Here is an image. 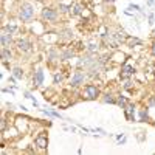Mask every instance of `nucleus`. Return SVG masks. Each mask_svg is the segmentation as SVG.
I'll list each match as a JSON object with an SVG mask.
<instances>
[{"mask_svg": "<svg viewBox=\"0 0 155 155\" xmlns=\"http://www.w3.org/2000/svg\"><path fill=\"white\" fill-rule=\"evenodd\" d=\"M6 30H8L9 33H14V31H16V26H6Z\"/></svg>", "mask_w": 155, "mask_h": 155, "instance_id": "nucleus-20", "label": "nucleus"}, {"mask_svg": "<svg viewBox=\"0 0 155 155\" xmlns=\"http://www.w3.org/2000/svg\"><path fill=\"white\" fill-rule=\"evenodd\" d=\"M82 81H84V75L81 72H76L75 76H73V79H72V87H78Z\"/></svg>", "mask_w": 155, "mask_h": 155, "instance_id": "nucleus-5", "label": "nucleus"}, {"mask_svg": "<svg viewBox=\"0 0 155 155\" xmlns=\"http://www.w3.org/2000/svg\"><path fill=\"white\" fill-rule=\"evenodd\" d=\"M124 112H126V118H127L129 121H133V107L132 105H126Z\"/></svg>", "mask_w": 155, "mask_h": 155, "instance_id": "nucleus-9", "label": "nucleus"}, {"mask_svg": "<svg viewBox=\"0 0 155 155\" xmlns=\"http://www.w3.org/2000/svg\"><path fill=\"white\" fill-rule=\"evenodd\" d=\"M105 2H116V0H105Z\"/></svg>", "mask_w": 155, "mask_h": 155, "instance_id": "nucleus-24", "label": "nucleus"}, {"mask_svg": "<svg viewBox=\"0 0 155 155\" xmlns=\"http://www.w3.org/2000/svg\"><path fill=\"white\" fill-rule=\"evenodd\" d=\"M2 58H3V61H8L11 58V51L8 48H2Z\"/></svg>", "mask_w": 155, "mask_h": 155, "instance_id": "nucleus-11", "label": "nucleus"}, {"mask_svg": "<svg viewBox=\"0 0 155 155\" xmlns=\"http://www.w3.org/2000/svg\"><path fill=\"white\" fill-rule=\"evenodd\" d=\"M149 23H150V25L154 23V14H150V16H149Z\"/></svg>", "mask_w": 155, "mask_h": 155, "instance_id": "nucleus-21", "label": "nucleus"}, {"mask_svg": "<svg viewBox=\"0 0 155 155\" xmlns=\"http://www.w3.org/2000/svg\"><path fill=\"white\" fill-rule=\"evenodd\" d=\"M154 2H155V0H147V3H149V5H154Z\"/></svg>", "mask_w": 155, "mask_h": 155, "instance_id": "nucleus-22", "label": "nucleus"}, {"mask_svg": "<svg viewBox=\"0 0 155 155\" xmlns=\"http://www.w3.org/2000/svg\"><path fill=\"white\" fill-rule=\"evenodd\" d=\"M129 9H135V11H140V6H138V5H129Z\"/></svg>", "mask_w": 155, "mask_h": 155, "instance_id": "nucleus-16", "label": "nucleus"}, {"mask_svg": "<svg viewBox=\"0 0 155 155\" xmlns=\"http://www.w3.org/2000/svg\"><path fill=\"white\" fill-rule=\"evenodd\" d=\"M61 81H62V76L61 75H56L54 76V82H61Z\"/></svg>", "mask_w": 155, "mask_h": 155, "instance_id": "nucleus-17", "label": "nucleus"}, {"mask_svg": "<svg viewBox=\"0 0 155 155\" xmlns=\"http://www.w3.org/2000/svg\"><path fill=\"white\" fill-rule=\"evenodd\" d=\"M42 16H44L45 19H48V20H54L56 17H58V14H56V11H54V9L45 8L44 11H42Z\"/></svg>", "mask_w": 155, "mask_h": 155, "instance_id": "nucleus-4", "label": "nucleus"}, {"mask_svg": "<svg viewBox=\"0 0 155 155\" xmlns=\"http://www.w3.org/2000/svg\"><path fill=\"white\" fill-rule=\"evenodd\" d=\"M140 116H141V119H143V121H144V119L147 118V110H143L141 113H140Z\"/></svg>", "mask_w": 155, "mask_h": 155, "instance_id": "nucleus-15", "label": "nucleus"}, {"mask_svg": "<svg viewBox=\"0 0 155 155\" xmlns=\"http://www.w3.org/2000/svg\"><path fill=\"white\" fill-rule=\"evenodd\" d=\"M13 75H14V78H16V79H22L23 72H22L20 68H14V70H13Z\"/></svg>", "mask_w": 155, "mask_h": 155, "instance_id": "nucleus-12", "label": "nucleus"}, {"mask_svg": "<svg viewBox=\"0 0 155 155\" xmlns=\"http://www.w3.org/2000/svg\"><path fill=\"white\" fill-rule=\"evenodd\" d=\"M81 13H82V8H81V5H76L75 8H73V14H76V16H79Z\"/></svg>", "mask_w": 155, "mask_h": 155, "instance_id": "nucleus-13", "label": "nucleus"}, {"mask_svg": "<svg viewBox=\"0 0 155 155\" xmlns=\"http://www.w3.org/2000/svg\"><path fill=\"white\" fill-rule=\"evenodd\" d=\"M133 73V67L130 65H124V68H123V78H127Z\"/></svg>", "mask_w": 155, "mask_h": 155, "instance_id": "nucleus-10", "label": "nucleus"}, {"mask_svg": "<svg viewBox=\"0 0 155 155\" xmlns=\"http://www.w3.org/2000/svg\"><path fill=\"white\" fill-rule=\"evenodd\" d=\"M0 42H2V48H8L9 44H11V37H9L6 33H3V34H2V39H0Z\"/></svg>", "mask_w": 155, "mask_h": 155, "instance_id": "nucleus-8", "label": "nucleus"}, {"mask_svg": "<svg viewBox=\"0 0 155 155\" xmlns=\"http://www.w3.org/2000/svg\"><path fill=\"white\" fill-rule=\"evenodd\" d=\"M40 84H44V72L37 70L34 75V85H40Z\"/></svg>", "mask_w": 155, "mask_h": 155, "instance_id": "nucleus-7", "label": "nucleus"}, {"mask_svg": "<svg viewBox=\"0 0 155 155\" xmlns=\"http://www.w3.org/2000/svg\"><path fill=\"white\" fill-rule=\"evenodd\" d=\"M118 104L121 105V107H126V99H124V98H119V99H118Z\"/></svg>", "mask_w": 155, "mask_h": 155, "instance_id": "nucleus-14", "label": "nucleus"}, {"mask_svg": "<svg viewBox=\"0 0 155 155\" xmlns=\"http://www.w3.org/2000/svg\"><path fill=\"white\" fill-rule=\"evenodd\" d=\"M61 9H62V11H70V9H72V8H68V6H65V5H61Z\"/></svg>", "mask_w": 155, "mask_h": 155, "instance_id": "nucleus-18", "label": "nucleus"}, {"mask_svg": "<svg viewBox=\"0 0 155 155\" xmlns=\"http://www.w3.org/2000/svg\"><path fill=\"white\" fill-rule=\"evenodd\" d=\"M36 146H39L40 149H45V147H47V136H45L44 133H40L36 138Z\"/></svg>", "mask_w": 155, "mask_h": 155, "instance_id": "nucleus-6", "label": "nucleus"}, {"mask_svg": "<svg viewBox=\"0 0 155 155\" xmlns=\"http://www.w3.org/2000/svg\"><path fill=\"white\" fill-rule=\"evenodd\" d=\"M33 13H34V8L30 5V3H25V5L22 6V9H20V19H22V20L31 19Z\"/></svg>", "mask_w": 155, "mask_h": 155, "instance_id": "nucleus-1", "label": "nucleus"}, {"mask_svg": "<svg viewBox=\"0 0 155 155\" xmlns=\"http://www.w3.org/2000/svg\"><path fill=\"white\" fill-rule=\"evenodd\" d=\"M104 101H105V103H112V104H113V103H115V101H113V99H112V98H110V96H107V98H104Z\"/></svg>", "mask_w": 155, "mask_h": 155, "instance_id": "nucleus-19", "label": "nucleus"}, {"mask_svg": "<svg viewBox=\"0 0 155 155\" xmlns=\"http://www.w3.org/2000/svg\"><path fill=\"white\" fill-rule=\"evenodd\" d=\"M85 93H87V98H89V99H95V98L98 96V89L95 85H87Z\"/></svg>", "mask_w": 155, "mask_h": 155, "instance_id": "nucleus-2", "label": "nucleus"}, {"mask_svg": "<svg viewBox=\"0 0 155 155\" xmlns=\"http://www.w3.org/2000/svg\"><path fill=\"white\" fill-rule=\"evenodd\" d=\"M17 47H19V50H22V51H30L31 50V42L25 40V39H20V40L17 42Z\"/></svg>", "mask_w": 155, "mask_h": 155, "instance_id": "nucleus-3", "label": "nucleus"}, {"mask_svg": "<svg viewBox=\"0 0 155 155\" xmlns=\"http://www.w3.org/2000/svg\"><path fill=\"white\" fill-rule=\"evenodd\" d=\"M152 53L155 54V44H154V47H152Z\"/></svg>", "mask_w": 155, "mask_h": 155, "instance_id": "nucleus-23", "label": "nucleus"}]
</instances>
